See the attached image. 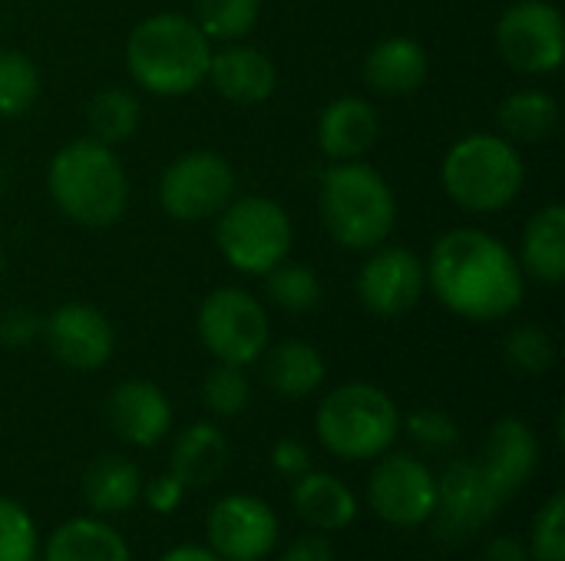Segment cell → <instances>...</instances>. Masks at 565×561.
Returning a JSON list of instances; mask_svg holds the SVG:
<instances>
[{"instance_id":"f1b7e54d","label":"cell","mask_w":565,"mask_h":561,"mask_svg":"<svg viewBox=\"0 0 565 561\" xmlns=\"http://www.w3.org/2000/svg\"><path fill=\"white\" fill-rule=\"evenodd\" d=\"M262 17V0H195L192 20L209 40L238 43L245 40Z\"/></svg>"},{"instance_id":"ab89813d","label":"cell","mask_w":565,"mask_h":561,"mask_svg":"<svg viewBox=\"0 0 565 561\" xmlns=\"http://www.w3.org/2000/svg\"><path fill=\"white\" fill-rule=\"evenodd\" d=\"M278 561H334V552L328 546V539L321 536H301L295 539Z\"/></svg>"},{"instance_id":"4fadbf2b","label":"cell","mask_w":565,"mask_h":561,"mask_svg":"<svg viewBox=\"0 0 565 561\" xmlns=\"http://www.w3.org/2000/svg\"><path fill=\"white\" fill-rule=\"evenodd\" d=\"M205 532L222 561H262L278 542V519L262 499L238 493L212 506Z\"/></svg>"},{"instance_id":"d6a6232c","label":"cell","mask_w":565,"mask_h":561,"mask_svg":"<svg viewBox=\"0 0 565 561\" xmlns=\"http://www.w3.org/2000/svg\"><path fill=\"white\" fill-rule=\"evenodd\" d=\"M202 400L205 407L228 420V417H238L248 400H252V387H248V377H245V367H235V364H218L209 370L205 384H202Z\"/></svg>"},{"instance_id":"ffe728a7","label":"cell","mask_w":565,"mask_h":561,"mask_svg":"<svg viewBox=\"0 0 565 561\" xmlns=\"http://www.w3.org/2000/svg\"><path fill=\"white\" fill-rule=\"evenodd\" d=\"M430 76V56L414 36H384L364 56V83L377 96H411Z\"/></svg>"},{"instance_id":"8992f818","label":"cell","mask_w":565,"mask_h":561,"mask_svg":"<svg viewBox=\"0 0 565 561\" xmlns=\"http://www.w3.org/2000/svg\"><path fill=\"white\" fill-rule=\"evenodd\" d=\"M318 440L338 460H377L401 433L397 403L374 384L334 387L315 417Z\"/></svg>"},{"instance_id":"d4e9b609","label":"cell","mask_w":565,"mask_h":561,"mask_svg":"<svg viewBox=\"0 0 565 561\" xmlns=\"http://www.w3.org/2000/svg\"><path fill=\"white\" fill-rule=\"evenodd\" d=\"M500 132L510 142H546L559 129V103L546 89H516L497 106Z\"/></svg>"},{"instance_id":"d590c367","label":"cell","mask_w":565,"mask_h":561,"mask_svg":"<svg viewBox=\"0 0 565 561\" xmlns=\"http://www.w3.org/2000/svg\"><path fill=\"white\" fill-rule=\"evenodd\" d=\"M407 433L414 436L417 446L424 450H450L457 440H460V427L457 420L447 413V410H434V407H424V410H414L407 417Z\"/></svg>"},{"instance_id":"ba28073f","label":"cell","mask_w":565,"mask_h":561,"mask_svg":"<svg viewBox=\"0 0 565 561\" xmlns=\"http://www.w3.org/2000/svg\"><path fill=\"white\" fill-rule=\"evenodd\" d=\"M199 337L218 364L248 367L271 344V324L258 298L242 288H215L199 308Z\"/></svg>"},{"instance_id":"f546056e","label":"cell","mask_w":565,"mask_h":561,"mask_svg":"<svg viewBox=\"0 0 565 561\" xmlns=\"http://www.w3.org/2000/svg\"><path fill=\"white\" fill-rule=\"evenodd\" d=\"M265 291L268 298L288 311V314H308L321 301V278L311 265L301 261H281L265 274Z\"/></svg>"},{"instance_id":"7c38bea8","label":"cell","mask_w":565,"mask_h":561,"mask_svg":"<svg viewBox=\"0 0 565 561\" xmlns=\"http://www.w3.org/2000/svg\"><path fill=\"white\" fill-rule=\"evenodd\" d=\"M367 499L387 526L417 529L437 509V479L417 456L394 453L374 466Z\"/></svg>"},{"instance_id":"8d00e7d4","label":"cell","mask_w":565,"mask_h":561,"mask_svg":"<svg viewBox=\"0 0 565 561\" xmlns=\"http://www.w3.org/2000/svg\"><path fill=\"white\" fill-rule=\"evenodd\" d=\"M43 321L26 308H10L0 314V344L3 347H26L40 334Z\"/></svg>"},{"instance_id":"9a60e30c","label":"cell","mask_w":565,"mask_h":561,"mask_svg":"<svg viewBox=\"0 0 565 561\" xmlns=\"http://www.w3.org/2000/svg\"><path fill=\"white\" fill-rule=\"evenodd\" d=\"M503 496L490 483L487 470L480 460H460L444 470L437 479V509L440 513V529L447 536H473L480 532L500 509Z\"/></svg>"},{"instance_id":"e0dca14e","label":"cell","mask_w":565,"mask_h":561,"mask_svg":"<svg viewBox=\"0 0 565 561\" xmlns=\"http://www.w3.org/2000/svg\"><path fill=\"white\" fill-rule=\"evenodd\" d=\"M381 136V112L364 96H338L331 99L315 126V139L321 155L334 162H351L367 155Z\"/></svg>"},{"instance_id":"8fae6325","label":"cell","mask_w":565,"mask_h":561,"mask_svg":"<svg viewBox=\"0 0 565 561\" xmlns=\"http://www.w3.org/2000/svg\"><path fill=\"white\" fill-rule=\"evenodd\" d=\"M427 291V268L420 255L401 245H377L358 271V298L374 317L394 321L420 304Z\"/></svg>"},{"instance_id":"83f0119b","label":"cell","mask_w":565,"mask_h":561,"mask_svg":"<svg viewBox=\"0 0 565 561\" xmlns=\"http://www.w3.org/2000/svg\"><path fill=\"white\" fill-rule=\"evenodd\" d=\"M86 119H89L93 139H99L106 145H122L136 136V129L142 122V106H139L136 93H129L122 86H106L89 99Z\"/></svg>"},{"instance_id":"9c48e42d","label":"cell","mask_w":565,"mask_h":561,"mask_svg":"<svg viewBox=\"0 0 565 561\" xmlns=\"http://www.w3.org/2000/svg\"><path fill=\"white\" fill-rule=\"evenodd\" d=\"M497 53L523 76H550L563 66L565 20L550 0H513L497 20Z\"/></svg>"},{"instance_id":"30bf717a","label":"cell","mask_w":565,"mask_h":561,"mask_svg":"<svg viewBox=\"0 0 565 561\" xmlns=\"http://www.w3.org/2000/svg\"><path fill=\"white\" fill-rule=\"evenodd\" d=\"M235 198V169L225 155L195 149L172 159L159 179V205L175 222H205Z\"/></svg>"},{"instance_id":"4dcf8cb0","label":"cell","mask_w":565,"mask_h":561,"mask_svg":"<svg viewBox=\"0 0 565 561\" xmlns=\"http://www.w3.org/2000/svg\"><path fill=\"white\" fill-rule=\"evenodd\" d=\"M40 99V69L23 50H0V116L17 119Z\"/></svg>"},{"instance_id":"cb8c5ba5","label":"cell","mask_w":565,"mask_h":561,"mask_svg":"<svg viewBox=\"0 0 565 561\" xmlns=\"http://www.w3.org/2000/svg\"><path fill=\"white\" fill-rule=\"evenodd\" d=\"M295 513L324 532H338L344 526L354 522L358 516V499L354 493L331 473H305L295 479V493H291Z\"/></svg>"},{"instance_id":"60d3db41","label":"cell","mask_w":565,"mask_h":561,"mask_svg":"<svg viewBox=\"0 0 565 561\" xmlns=\"http://www.w3.org/2000/svg\"><path fill=\"white\" fill-rule=\"evenodd\" d=\"M483 559L487 561H530V549H526V542H523V539H516V536H497V539L487 546Z\"/></svg>"},{"instance_id":"f35d334b","label":"cell","mask_w":565,"mask_h":561,"mask_svg":"<svg viewBox=\"0 0 565 561\" xmlns=\"http://www.w3.org/2000/svg\"><path fill=\"white\" fill-rule=\"evenodd\" d=\"M142 496H146V503H149V509L152 513H175L179 506H182V496H185V486L172 476V473H162V476H156L146 489H142Z\"/></svg>"},{"instance_id":"603a6c76","label":"cell","mask_w":565,"mask_h":561,"mask_svg":"<svg viewBox=\"0 0 565 561\" xmlns=\"http://www.w3.org/2000/svg\"><path fill=\"white\" fill-rule=\"evenodd\" d=\"M262 357H265V384L285 400L311 397L328 377L321 350L311 347L308 341H281L275 347L268 344Z\"/></svg>"},{"instance_id":"3957f363","label":"cell","mask_w":565,"mask_h":561,"mask_svg":"<svg viewBox=\"0 0 565 561\" xmlns=\"http://www.w3.org/2000/svg\"><path fill=\"white\" fill-rule=\"evenodd\" d=\"M46 188L53 205L83 228H109L129 205V179L119 155L93 136L66 142L50 159Z\"/></svg>"},{"instance_id":"7a4b0ae2","label":"cell","mask_w":565,"mask_h":561,"mask_svg":"<svg viewBox=\"0 0 565 561\" xmlns=\"http://www.w3.org/2000/svg\"><path fill=\"white\" fill-rule=\"evenodd\" d=\"M212 63V40L185 13H152L132 26L126 40V69L132 83L152 96L195 93Z\"/></svg>"},{"instance_id":"4316f807","label":"cell","mask_w":565,"mask_h":561,"mask_svg":"<svg viewBox=\"0 0 565 561\" xmlns=\"http://www.w3.org/2000/svg\"><path fill=\"white\" fill-rule=\"evenodd\" d=\"M142 496L139 466L126 456H99L83 476V499L96 513H126Z\"/></svg>"},{"instance_id":"44dd1931","label":"cell","mask_w":565,"mask_h":561,"mask_svg":"<svg viewBox=\"0 0 565 561\" xmlns=\"http://www.w3.org/2000/svg\"><path fill=\"white\" fill-rule=\"evenodd\" d=\"M523 274L536 278L540 284H563L565 281V205H543L523 228L520 255Z\"/></svg>"},{"instance_id":"b9f144b4","label":"cell","mask_w":565,"mask_h":561,"mask_svg":"<svg viewBox=\"0 0 565 561\" xmlns=\"http://www.w3.org/2000/svg\"><path fill=\"white\" fill-rule=\"evenodd\" d=\"M159 561H222L212 549H202V546H179L172 552H166Z\"/></svg>"},{"instance_id":"2e32d148","label":"cell","mask_w":565,"mask_h":561,"mask_svg":"<svg viewBox=\"0 0 565 561\" xmlns=\"http://www.w3.org/2000/svg\"><path fill=\"white\" fill-rule=\"evenodd\" d=\"M205 83H212V89L232 106H262L278 89V66L265 50L238 40L212 50Z\"/></svg>"},{"instance_id":"52a82bcc","label":"cell","mask_w":565,"mask_h":561,"mask_svg":"<svg viewBox=\"0 0 565 561\" xmlns=\"http://www.w3.org/2000/svg\"><path fill=\"white\" fill-rule=\"evenodd\" d=\"M215 241L222 258L248 278H265L291 251L295 228L288 212L265 195L232 198L218 212Z\"/></svg>"},{"instance_id":"484cf974","label":"cell","mask_w":565,"mask_h":561,"mask_svg":"<svg viewBox=\"0 0 565 561\" xmlns=\"http://www.w3.org/2000/svg\"><path fill=\"white\" fill-rule=\"evenodd\" d=\"M43 561H129V549L113 526L73 519L50 536Z\"/></svg>"},{"instance_id":"6da1fadb","label":"cell","mask_w":565,"mask_h":561,"mask_svg":"<svg viewBox=\"0 0 565 561\" xmlns=\"http://www.w3.org/2000/svg\"><path fill=\"white\" fill-rule=\"evenodd\" d=\"M424 268L437 301L473 324L510 317L526 294L513 248L483 228H450L434 241Z\"/></svg>"},{"instance_id":"277c9868","label":"cell","mask_w":565,"mask_h":561,"mask_svg":"<svg viewBox=\"0 0 565 561\" xmlns=\"http://www.w3.org/2000/svg\"><path fill=\"white\" fill-rule=\"evenodd\" d=\"M318 212L328 235L348 251H371L387 241L397 222L391 182L367 162H334L321 175Z\"/></svg>"},{"instance_id":"d6986e66","label":"cell","mask_w":565,"mask_h":561,"mask_svg":"<svg viewBox=\"0 0 565 561\" xmlns=\"http://www.w3.org/2000/svg\"><path fill=\"white\" fill-rule=\"evenodd\" d=\"M536 463H540L536 433L516 417L497 420L490 436H487L480 466L487 470V476L497 486V493L503 496V503H510L533 479Z\"/></svg>"},{"instance_id":"836d02e7","label":"cell","mask_w":565,"mask_h":561,"mask_svg":"<svg viewBox=\"0 0 565 561\" xmlns=\"http://www.w3.org/2000/svg\"><path fill=\"white\" fill-rule=\"evenodd\" d=\"M0 561H36V526L23 506L0 496Z\"/></svg>"},{"instance_id":"7402d4cb","label":"cell","mask_w":565,"mask_h":561,"mask_svg":"<svg viewBox=\"0 0 565 561\" xmlns=\"http://www.w3.org/2000/svg\"><path fill=\"white\" fill-rule=\"evenodd\" d=\"M228 470V440L212 423H192L172 446L169 473L185 486H212Z\"/></svg>"},{"instance_id":"74e56055","label":"cell","mask_w":565,"mask_h":561,"mask_svg":"<svg viewBox=\"0 0 565 561\" xmlns=\"http://www.w3.org/2000/svg\"><path fill=\"white\" fill-rule=\"evenodd\" d=\"M271 463H275V470L281 473V476H291V479H298V476H305L308 470H311V453H308V446L301 443V440H278L275 443V450H271Z\"/></svg>"},{"instance_id":"ac0fdd59","label":"cell","mask_w":565,"mask_h":561,"mask_svg":"<svg viewBox=\"0 0 565 561\" xmlns=\"http://www.w3.org/2000/svg\"><path fill=\"white\" fill-rule=\"evenodd\" d=\"M109 427L132 446H156L172 427L169 397L149 380H122L106 400Z\"/></svg>"},{"instance_id":"5bb4252c","label":"cell","mask_w":565,"mask_h":561,"mask_svg":"<svg viewBox=\"0 0 565 561\" xmlns=\"http://www.w3.org/2000/svg\"><path fill=\"white\" fill-rule=\"evenodd\" d=\"M53 360L70 370H99L109 364L116 334L106 314L93 304H63L40 327Z\"/></svg>"},{"instance_id":"1f68e13d","label":"cell","mask_w":565,"mask_h":561,"mask_svg":"<svg viewBox=\"0 0 565 561\" xmlns=\"http://www.w3.org/2000/svg\"><path fill=\"white\" fill-rule=\"evenodd\" d=\"M503 354H507V364L516 367L520 374H530V377H540L553 367L556 360V344L550 337L546 327L540 324H520L507 334L503 341Z\"/></svg>"},{"instance_id":"5b68a950","label":"cell","mask_w":565,"mask_h":561,"mask_svg":"<svg viewBox=\"0 0 565 561\" xmlns=\"http://www.w3.org/2000/svg\"><path fill=\"white\" fill-rule=\"evenodd\" d=\"M444 192L473 215L510 208L526 185V162L507 136L470 132L457 139L440 165Z\"/></svg>"},{"instance_id":"e575fe53","label":"cell","mask_w":565,"mask_h":561,"mask_svg":"<svg viewBox=\"0 0 565 561\" xmlns=\"http://www.w3.org/2000/svg\"><path fill=\"white\" fill-rule=\"evenodd\" d=\"M530 559L565 561V496L553 493L550 503L536 513L533 536H530Z\"/></svg>"}]
</instances>
